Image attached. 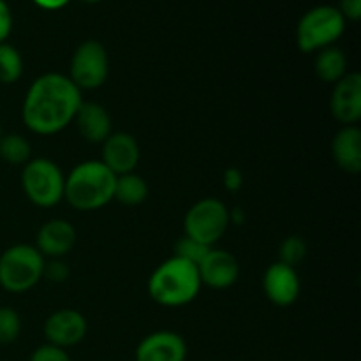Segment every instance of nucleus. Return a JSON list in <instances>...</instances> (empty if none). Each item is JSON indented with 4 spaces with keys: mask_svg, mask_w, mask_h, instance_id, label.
<instances>
[{
    "mask_svg": "<svg viewBox=\"0 0 361 361\" xmlns=\"http://www.w3.org/2000/svg\"><path fill=\"white\" fill-rule=\"evenodd\" d=\"M81 102V90L69 78L59 73L42 74L25 95L23 123L32 133L51 136L73 122Z\"/></svg>",
    "mask_w": 361,
    "mask_h": 361,
    "instance_id": "obj_1",
    "label": "nucleus"
},
{
    "mask_svg": "<svg viewBox=\"0 0 361 361\" xmlns=\"http://www.w3.org/2000/svg\"><path fill=\"white\" fill-rule=\"evenodd\" d=\"M115 182L116 176L101 161L81 162L66 178L63 197L76 210H99L113 200Z\"/></svg>",
    "mask_w": 361,
    "mask_h": 361,
    "instance_id": "obj_2",
    "label": "nucleus"
},
{
    "mask_svg": "<svg viewBox=\"0 0 361 361\" xmlns=\"http://www.w3.org/2000/svg\"><path fill=\"white\" fill-rule=\"evenodd\" d=\"M196 264L173 256L155 268L148 281V293L162 307H183L192 302L201 289Z\"/></svg>",
    "mask_w": 361,
    "mask_h": 361,
    "instance_id": "obj_3",
    "label": "nucleus"
},
{
    "mask_svg": "<svg viewBox=\"0 0 361 361\" xmlns=\"http://www.w3.org/2000/svg\"><path fill=\"white\" fill-rule=\"evenodd\" d=\"M44 257L32 245H13L0 256V286L13 295L27 293L42 279Z\"/></svg>",
    "mask_w": 361,
    "mask_h": 361,
    "instance_id": "obj_4",
    "label": "nucleus"
},
{
    "mask_svg": "<svg viewBox=\"0 0 361 361\" xmlns=\"http://www.w3.org/2000/svg\"><path fill=\"white\" fill-rule=\"evenodd\" d=\"M344 28L345 20L337 7H314L300 20L296 28V42L303 53L330 48L344 34Z\"/></svg>",
    "mask_w": 361,
    "mask_h": 361,
    "instance_id": "obj_5",
    "label": "nucleus"
},
{
    "mask_svg": "<svg viewBox=\"0 0 361 361\" xmlns=\"http://www.w3.org/2000/svg\"><path fill=\"white\" fill-rule=\"evenodd\" d=\"M62 171L49 159H34L27 162L21 173V187L34 204L42 208L55 207L63 197Z\"/></svg>",
    "mask_w": 361,
    "mask_h": 361,
    "instance_id": "obj_6",
    "label": "nucleus"
},
{
    "mask_svg": "<svg viewBox=\"0 0 361 361\" xmlns=\"http://www.w3.org/2000/svg\"><path fill=\"white\" fill-rule=\"evenodd\" d=\"M229 221L231 219L226 204L215 197H207L189 208L183 221V229L185 236L212 247L224 235Z\"/></svg>",
    "mask_w": 361,
    "mask_h": 361,
    "instance_id": "obj_7",
    "label": "nucleus"
},
{
    "mask_svg": "<svg viewBox=\"0 0 361 361\" xmlns=\"http://www.w3.org/2000/svg\"><path fill=\"white\" fill-rule=\"evenodd\" d=\"M108 53L99 41H85L78 46L71 60L69 80L80 90H94L108 78Z\"/></svg>",
    "mask_w": 361,
    "mask_h": 361,
    "instance_id": "obj_8",
    "label": "nucleus"
},
{
    "mask_svg": "<svg viewBox=\"0 0 361 361\" xmlns=\"http://www.w3.org/2000/svg\"><path fill=\"white\" fill-rule=\"evenodd\" d=\"M87 335V319L74 309L53 312L44 323V337L48 344L67 349L80 344Z\"/></svg>",
    "mask_w": 361,
    "mask_h": 361,
    "instance_id": "obj_9",
    "label": "nucleus"
},
{
    "mask_svg": "<svg viewBox=\"0 0 361 361\" xmlns=\"http://www.w3.org/2000/svg\"><path fill=\"white\" fill-rule=\"evenodd\" d=\"M102 164L115 176L134 173L140 162V145L136 137L127 133L109 134L102 143Z\"/></svg>",
    "mask_w": 361,
    "mask_h": 361,
    "instance_id": "obj_10",
    "label": "nucleus"
},
{
    "mask_svg": "<svg viewBox=\"0 0 361 361\" xmlns=\"http://www.w3.org/2000/svg\"><path fill=\"white\" fill-rule=\"evenodd\" d=\"M331 115L344 126H355L361 118V76L348 73L335 83L330 101Z\"/></svg>",
    "mask_w": 361,
    "mask_h": 361,
    "instance_id": "obj_11",
    "label": "nucleus"
},
{
    "mask_svg": "<svg viewBox=\"0 0 361 361\" xmlns=\"http://www.w3.org/2000/svg\"><path fill=\"white\" fill-rule=\"evenodd\" d=\"M263 289L267 298L277 307H289L298 300L300 295V279L293 267L277 263L270 264L264 271Z\"/></svg>",
    "mask_w": 361,
    "mask_h": 361,
    "instance_id": "obj_12",
    "label": "nucleus"
},
{
    "mask_svg": "<svg viewBox=\"0 0 361 361\" xmlns=\"http://www.w3.org/2000/svg\"><path fill=\"white\" fill-rule=\"evenodd\" d=\"M201 284L214 289L231 288L240 275L238 261L233 254L221 249H210L204 259L197 264Z\"/></svg>",
    "mask_w": 361,
    "mask_h": 361,
    "instance_id": "obj_13",
    "label": "nucleus"
},
{
    "mask_svg": "<svg viewBox=\"0 0 361 361\" xmlns=\"http://www.w3.org/2000/svg\"><path fill=\"white\" fill-rule=\"evenodd\" d=\"M187 344L175 331L147 335L136 349V361H185Z\"/></svg>",
    "mask_w": 361,
    "mask_h": 361,
    "instance_id": "obj_14",
    "label": "nucleus"
},
{
    "mask_svg": "<svg viewBox=\"0 0 361 361\" xmlns=\"http://www.w3.org/2000/svg\"><path fill=\"white\" fill-rule=\"evenodd\" d=\"M76 245V229L73 224L62 219H53L41 226L37 233V247L35 249L53 259L66 256Z\"/></svg>",
    "mask_w": 361,
    "mask_h": 361,
    "instance_id": "obj_15",
    "label": "nucleus"
},
{
    "mask_svg": "<svg viewBox=\"0 0 361 361\" xmlns=\"http://www.w3.org/2000/svg\"><path fill=\"white\" fill-rule=\"evenodd\" d=\"M73 122L88 143H104L111 134V118L97 102H81Z\"/></svg>",
    "mask_w": 361,
    "mask_h": 361,
    "instance_id": "obj_16",
    "label": "nucleus"
},
{
    "mask_svg": "<svg viewBox=\"0 0 361 361\" xmlns=\"http://www.w3.org/2000/svg\"><path fill=\"white\" fill-rule=\"evenodd\" d=\"M331 152L338 168L345 173L361 171V130L356 126H345L335 134Z\"/></svg>",
    "mask_w": 361,
    "mask_h": 361,
    "instance_id": "obj_17",
    "label": "nucleus"
},
{
    "mask_svg": "<svg viewBox=\"0 0 361 361\" xmlns=\"http://www.w3.org/2000/svg\"><path fill=\"white\" fill-rule=\"evenodd\" d=\"M348 60L342 49L324 48L316 59V74L326 83H337L348 74Z\"/></svg>",
    "mask_w": 361,
    "mask_h": 361,
    "instance_id": "obj_18",
    "label": "nucleus"
},
{
    "mask_svg": "<svg viewBox=\"0 0 361 361\" xmlns=\"http://www.w3.org/2000/svg\"><path fill=\"white\" fill-rule=\"evenodd\" d=\"M148 196V185L140 175L127 173V175L116 176L115 182V194L113 200L120 201L127 207H136L141 204Z\"/></svg>",
    "mask_w": 361,
    "mask_h": 361,
    "instance_id": "obj_19",
    "label": "nucleus"
},
{
    "mask_svg": "<svg viewBox=\"0 0 361 361\" xmlns=\"http://www.w3.org/2000/svg\"><path fill=\"white\" fill-rule=\"evenodd\" d=\"M23 73V60L14 46L2 42L0 44V83H16Z\"/></svg>",
    "mask_w": 361,
    "mask_h": 361,
    "instance_id": "obj_20",
    "label": "nucleus"
},
{
    "mask_svg": "<svg viewBox=\"0 0 361 361\" xmlns=\"http://www.w3.org/2000/svg\"><path fill=\"white\" fill-rule=\"evenodd\" d=\"M0 157L9 164H23L30 159V145L20 134L0 137Z\"/></svg>",
    "mask_w": 361,
    "mask_h": 361,
    "instance_id": "obj_21",
    "label": "nucleus"
},
{
    "mask_svg": "<svg viewBox=\"0 0 361 361\" xmlns=\"http://www.w3.org/2000/svg\"><path fill=\"white\" fill-rule=\"evenodd\" d=\"M21 331V319L16 310L0 307V344H13Z\"/></svg>",
    "mask_w": 361,
    "mask_h": 361,
    "instance_id": "obj_22",
    "label": "nucleus"
},
{
    "mask_svg": "<svg viewBox=\"0 0 361 361\" xmlns=\"http://www.w3.org/2000/svg\"><path fill=\"white\" fill-rule=\"evenodd\" d=\"M210 249L212 247L203 245V243L196 242V240L189 238V236H183V238H180L178 242H176L175 256L182 257V259L189 261V263L196 264L197 267V264L204 259V256H207Z\"/></svg>",
    "mask_w": 361,
    "mask_h": 361,
    "instance_id": "obj_23",
    "label": "nucleus"
},
{
    "mask_svg": "<svg viewBox=\"0 0 361 361\" xmlns=\"http://www.w3.org/2000/svg\"><path fill=\"white\" fill-rule=\"evenodd\" d=\"M281 263L295 268L296 264L302 263L307 254V245L300 236H289L281 243Z\"/></svg>",
    "mask_w": 361,
    "mask_h": 361,
    "instance_id": "obj_24",
    "label": "nucleus"
},
{
    "mask_svg": "<svg viewBox=\"0 0 361 361\" xmlns=\"http://www.w3.org/2000/svg\"><path fill=\"white\" fill-rule=\"evenodd\" d=\"M30 361H71L66 349L55 348L51 344H44L32 353Z\"/></svg>",
    "mask_w": 361,
    "mask_h": 361,
    "instance_id": "obj_25",
    "label": "nucleus"
},
{
    "mask_svg": "<svg viewBox=\"0 0 361 361\" xmlns=\"http://www.w3.org/2000/svg\"><path fill=\"white\" fill-rule=\"evenodd\" d=\"M11 28H13V16H11V9L6 4V0H0V44L6 42L9 37Z\"/></svg>",
    "mask_w": 361,
    "mask_h": 361,
    "instance_id": "obj_26",
    "label": "nucleus"
},
{
    "mask_svg": "<svg viewBox=\"0 0 361 361\" xmlns=\"http://www.w3.org/2000/svg\"><path fill=\"white\" fill-rule=\"evenodd\" d=\"M49 277L53 282H62L66 281L69 271H67L66 264L59 263V261H53V263L44 264V271H42V277Z\"/></svg>",
    "mask_w": 361,
    "mask_h": 361,
    "instance_id": "obj_27",
    "label": "nucleus"
},
{
    "mask_svg": "<svg viewBox=\"0 0 361 361\" xmlns=\"http://www.w3.org/2000/svg\"><path fill=\"white\" fill-rule=\"evenodd\" d=\"M341 14L344 20L358 21L361 16V0H341Z\"/></svg>",
    "mask_w": 361,
    "mask_h": 361,
    "instance_id": "obj_28",
    "label": "nucleus"
},
{
    "mask_svg": "<svg viewBox=\"0 0 361 361\" xmlns=\"http://www.w3.org/2000/svg\"><path fill=\"white\" fill-rule=\"evenodd\" d=\"M243 176L240 173V169L229 168L224 171V187L229 190V192H236V190L242 187Z\"/></svg>",
    "mask_w": 361,
    "mask_h": 361,
    "instance_id": "obj_29",
    "label": "nucleus"
},
{
    "mask_svg": "<svg viewBox=\"0 0 361 361\" xmlns=\"http://www.w3.org/2000/svg\"><path fill=\"white\" fill-rule=\"evenodd\" d=\"M39 7L48 11H55V9H62L69 0H34Z\"/></svg>",
    "mask_w": 361,
    "mask_h": 361,
    "instance_id": "obj_30",
    "label": "nucleus"
},
{
    "mask_svg": "<svg viewBox=\"0 0 361 361\" xmlns=\"http://www.w3.org/2000/svg\"><path fill=\"white\" fill-rule=\"evenodd\" d=\"M83 2H90V4H94V2H99V0H83Z\"/></svg>",
    "mask_w": 361,
    "mask_h": 361,
    "instance_id": "obj_31",
    "label": "nucleus"
},
{
    "mask_svg": "<svg viewBox=\"0 0 361 361\" xmlns=\"http://www.w3.org/2000/svg\"><path fill=\"white\" fill-rule=\"evenodd\" d=\"M0 137H2V127H0Z\"/></svg>",
    "mask_w": 361,
    "mask_h": 361,
    "instance_id": "obj_32",
    "label": "nucleus"
}]
</instances>
